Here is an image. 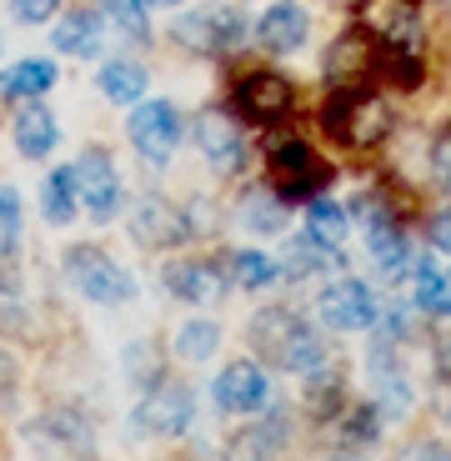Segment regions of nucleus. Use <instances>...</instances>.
Returning a JSON list of instances; mask_svg holds the SVG:
<instances>
[{
    "instance_id": "nucleus-33",
    "label": "nucleus",
    "mask_w": 451,
    "mask_h": 461,
    "mask_svg": "<svg viewBox=\"0 0 451 461\" xmlns=\"http://www.w3.org/2000/svg\"><path fill=\"white\" fill-rule=\"evenodd\" d=\"M105 15H111V21H116V31L131 35V41H146V35H150L146 0H105Z\"/></svg>"
},
{
    "instance_id": "nucleus-14",
    "label": "nucleus",
    "mask_w": 451,
    "mask_h": 461,
    "mask_svg": "<svg viewBox=\"0 0 451 461\" xmlns=\"http://www.w3.org/2000/svg\"><path fill=\"white\" fill-rule=\"evenodd\" d=\"M76 191H81V206L91 211L95 221H111L121 211V171L111 166V156L101 150H86L81 161H76Z\"/></svg>"
},
{
    "instance_id": "nucleus-13",
    "label": "nucleus",
    "mask_w": 451,
    "mask_h": 461,
    "mask_svg": "<svg viewBox=\"0 0 451 461\" xmlns=\"http://www.w3.org/2000/svg\"><path fill=\"white\" fill-rule=\"evenodd\" d=\"M316 316H321L331 331H366L371 321H376V301H371V291L361 286V281L341 276L331 281V286L321 291V301H316Z\"/></svg>"
},
{
    "instance_id": "nucleus-1",
    "label": "nucleus",
    "mask_w": 451,
    "mask_h": 461,
    "mask_svg": "<svg viewBox=\"0 0 451 461\" xmlns=\"http://www.w3.org/2000/svg\"><path fill=\"white\" fill-rule=\"evenodd\" d=\"M321 126L336 146L347 150H376L386 136H392V105L382 101L376 91L366 86H347V91H336L331 105L321 111Z\"/></svg>"
},
{
    "instance_id": "nucleus-4",
    "label": "nucleus",
    "mask_w": 451,
    "mask_h": 461,
    "mask_svg": "<svg viewBox=\"0 0 451 461\" xmlns=\"http://www.w3.org/2000/svg\"><path fill=\"white\" fill-rule=\"evenodd\" d=\"M336 181L331 161L326 156H316L306 140H286V146H276L266 156V185L276 191L281 201H316L326 196V185Z\"/></svg>"
},
{
    "instance_id": "nucleus-37",
    "label": "nucleus",
    "mask_w": 451,
    "mask_h": 461,
    "mask_svg": "<svg viewBox=\"0 0 451 461\" xmlns=\"http://www.w3.org/2000/svg\"><path fill=\"white\" fill-rule=\"evenodd\" d=\"M396 461H451V451L441 447V441H411Z\"/></svg>"
},
{
    "instance_id": "nucleus-24",
    "label": "nucleus",
    "mask_w": 451,
    "mask_h": 461,
    "mask_svg": "<svg viewBox=\"0 0 451 461\" xmlns=\"http://www.w3.org/2000/svg\"><path fill=\"white\" fill-rule=\"evenodd\" d=\"M50 86H56V66L41 60V56L15 60V66L0 76V95H5V101H35V95H46Z\"/></svg>"
},
{
    "instance_id": "nucleus-9",
    "label": "nucleus",
    "mask_w": 451,
    "mask_h": 461,
    "mask_svg": "<svg viewBox=\"0 0 451 461\" xmlns=\"http://www.w3.org/2000/svg\"><path fill=\"white\" fill-rule=\"evenodd\" d=\"M246 15L241 11H185L176 21V41L196 56H226L231 46H241Z\"/></svg>"
},
{
    "instance_id": "nucleus-38",
    "label": "nucleus",
    "mask_w": 451,
    "mask_h": 461,
    "mask_svg": "<svg viewBox=\"0 0 451 461\" xmlns=\"http://www.w3.org/2000/svg\"><path fill=\"white\" fill-rule=\"evenodd\" d=\"M431 246H437V251H451V211H441V216L431 221Z\"/></svg>"
},
{
    "instance_id": "nucleus-31",
    "label": "nucleus",
    "mask_w": 451,
    "mask_h": 461,
    "mask_svg": "<svg viewBox=\"0 0 451 461\" xmlns=\"http://www.w3.org/2000/svg\"><path fill=\"white\" fill-rule=\"evenodd\" d=\"M231 276H236V286H246V291H271L281 281V261H271L266 251H236Z\"/></svg>"
},
{
    "instance_id": "nucleus-39",
    "label": "nucleus",
    "mask_w": 451,
    "mask_h": 461,
    "mask_svg": "<svg viewBox=\"0 0 451 461\" xmlns=\"http://www.w3.org/2000/svg\"><path fill=\"white\" fill-rule=\"evenodd\" d=\"M146 5H176V0H146Z\"/></svg>"
},
{
    "instance_id": "nucleus-19",
    "label": "nucleus",
    "mask_w": 451,
    "mask_h": 461,
    "mask_svg": "<svg viewBox=\"0 0 451 461\" xmlns=\"http://www.w3.org/2000/svg\"><path fill=\"white\" fill-rule=\"evenodd\" d=\"M56 50H66V56H76V60H91V56H101V46H105V21L95 11H66V21H56Z\"/></svg>"
},
{
    "instance_id": "nucleus-32",
    "label": "nucleus",
    "mask_w": 451,
    "mask_h": 461,
    "mask_svg": "<svg viewBox=\"0 0 451 461\" xmlns=\"http://www.w3.org/2000/svg\"><path fill=\"white\" fill-rule=\"evenodd\" d=\"M126 376H131V386H140V392L161 386V361H156V346L150 341H131L126 346Z\"/></svg>"
},
{
    "instance_id": "nucleus-29",
    "label": "nucleus",
    "mask_w": 451,
    "mask_h": 461,
    "mask_svg": "<svg viewBox=\"0 0 451 461\" xmlns=\"http://www.w3.org/2000/svg\"><path fill=\"white\" fill-rule=\"evenodd\" d=\"M306 230H311L316 241L341 246V251H347V236H351V211H347V206H336V201H326V196H316L311 206H306Z\"/></svg>"
},
{
    "instance_id": "nucleus-26",
    "label": "nucleus",
    "mask_w": 451,
    "mask_h": 461,
    "mask_svg": "<svg viewBox=\"0 0 451 461\" xmlns=\"http://www.w3.org/2000/svg\"><path fill=\"white\" fill-rule=\"evenodd\" d=\"M95 86H101L105 101H116V105H136L140 95H146V70H140L136 60H105L101 76H95Z\"/></svg>"
},
{
    "instance_id": "nucleus-8",
    "label": "nucleus",
    "mask_w": 451,
    "mask_h": 461,
    "mask_svg": "<svg viewBox=\"0 0 451 461\" xmlns=\"http://www.w3.org/2000/svg\"><path fill=\"white\" fill-rule=\"evenodd\" d=\"M131 236H136V246L171 251V246H185V241H191V236H196V226H191V216H185L176 201H166V196H140L136 206H131Z\"/></svg>"
},
{
    "instance_id": "nucleus-5",
    "label": "nucleus",
    "mask_w": 451,
    "mask_h": 461,
    "mask_svg": "<svg viewBox=\"0 0 451 461\" xmlns=\"http://www.w3.org/2000/svg\"><path fill=\"white\" fill-rule=\"evenodd\" d=\"M231 105H236V115L251 121V126H276V121L291 115V105H296V86H291V76L266 70V66L246 70L231 91Z\"/></svg>"
},
{
    "instance_id": "nucleus-35",
    "label": "nucleus",
    "mask_w": 451,
    "mask_h": 461,
    "mask_svg": "<svg viewBox=\"0 0 451 461\" xmlns=\"http://www.w3.org/2000/svg\"><path fill=\"white\" fill-rule=\"evenodd\" d=\"M431 176L451 191V126H441L437 140H431Z\"/></svg>"
},
{
    "instance_id": "nucleus-10",
    "label": "nucleus",
    "mask_w": 451,
    "mask_h": 461,
    "mask_svg": "<svg viewBox=\"0 0 451 461\" xmlns=\"http://www.w3.org/2000/svg\"><path fill=\"white\" fill-rule=\"evenodd\" d=\"M166 291L176 301H185V306H216L231 291V276L211 256H181V261L166 266Z\"/></svg>"
},
{
    "instance_id": "nucleus-25",
    "label": "nucleus",
    "mask_w": 451,
    "mask_h": 461,
    "mask_svg": "<svg viewBox=\"0 0 451 461\" xmlns=\"http://www.w3.org/2000/svg\"><path fill=\"white\" fill-rule=\"evenodd\" d=\"M76 211H81L76 166H60V171H50L46 185H41V216H46L50 226H70V221H76Z\"/></svg>"
},
{
    "instance_id": "nucleus-20",
    "label": "nucleus",
    "mask_w": 451,
    "mask_h": 461,
    "mask_svg": "<svg viewBox=\"0 0 451 461\" xmlns=\"http://www.w3.org/2000/svg\"><path fill=\"white\" fill-rule=\"evenodd\" d=\"M371 261H376L382 281H401V276H411V266H417V251H411V241L401 236V226H396V221H382V226H371Z\"/></svg>"
},
{
    "instance_id": "nucleus-11",
    "label": "nucleus",
    "mask_w": 451,
    "mask_h": 461,
    "mask_svg": "<svg viewBox=\"0 0 451 461\" xmlns=\"http://www.w3.org/2000/svg\"><path fill=\"white\" fill-rule=\"evenodd\" d=\"M196 140H201V156L211 161V171L221 176H241L246 171V140H241V126L221 105H206L196 115Z\"/></svg>"
},
{
    "instance_id": "nucleus-18",
    "label": "nucleus",
    "mask_w": 451,
    "mask_h": 461,
    "mask_svg": "<svg viewBox=\"0 0 451 461\" xmlns=\"http://www.w3.org/2000/svg\"><path fill=\"white\" fill-rule=\"evenodd\" d=\"M306 35H311V21H306V11L291 5V0L266 5L261 21H256V41H261L271 56H291V50H301L306 46Z\"/></svg>"
},
{
    "instance_id": "nucleus-34",
    "label": "nucleus",
    "mask_w": 451,
    "mask_h": 461,
    "mask_svg": "<svg viewBox=\"0 0 451 461\" xmlns=\"http://www.w3.org/2000/svg\"><path fill=\"white\" fill-rule=\"evenodd\" d=\"M0 236H5V246L21 241V201L11 185H0Z\"/></svg>"
},
{
    "instance_id": "nucleus-16",
    "label": "nucleus",
    "mask_w": 451,
    "mask_h": 461,
    "mask_svg": "<svg viewBox=\"0 0 451 461\" xmlns=\"http://www.w3.org/2000/svg\"><path fill=\"white\" fill-rule=\"evenodd\" d=\"M11 140H15V150H21L25 161H46L50 150H56V140H60L56 111L41 105V101H21V111H15V121H11Z\"/></svg>"
},
{
    "instance_id": "nucleus-15",
    "label": "nucleus",
    "mask_w": 451,
    "mask_h": 461,
    "mask_svg": "<svg viewBox=\"0 0 451 461\" xmlns=\"http://www.w3.org/2000/svg\"><path fill=\"white\" fill-rule=\"evenodd\" d=\"M376 66H382V50H376L371 31H347V35H336V46L326 50L321 76L331 86H361Z\"/></svg>"
},
{
    "instance_id": "nucleus-30",
    "label": "nucleus",
    "mask_w": 451,
    "mask_h": 461,
    "mask_svg": "<svg viewBox=\"0 0 451 461\" xmlns=\"http://www.w3.org/2000/svg\"><path fill=\"white\" fill-rule=\"evenodd\" d=\"M301 316L286 312V306H266V312H256L251 326H246V336H251L256 351H266V357H276V346L291 336V326H296Z\"/></svg>"
},
{
    "instance_id": "nucleus-17",
    "label": "nucleus",
    "mask_w": 451,
    "mask_h": 461,
    "mask_svg": "<svg viewBox=\"0 0 451 461\" xmlns=\"http://www.w3.org/2000/svg\"><path fill=\"white\" fill-rule=\"evenodd\" d=\"M341 266H347V251H341V246L316 241L311 230H306V236H291V241H286V256H281V276L311 281V276H336Z\"/></svg>"
},
{
    "instance_id": "nucleus-22",
    "label": "nucleus",
    "mask_w": 451,
    "mask_h": 461,
    "mask_svg": "<svg viewBox=\"0 0 451 461\" xmlns=\"http://www.w3.org/2000/svg\"><path fill=\"white\" fill-rule=\"evenodd\" d=\"M411 281H417V312L421 316H451V271H441L431 261V251L417 256Z\"/></svg>"
},
{
    "instance_id": "nucleus-23",
    "label": "nucleus",
    "mask_w": 451,
    "mask_h": 461,
    "mask_svg": "<svg viewBox=\"0 0 451 461\" xmlns=\"http://www.w3.org/2000/svg\"><path fill=\"white\" fill-rule=\"evenodd\" d=\"M281 447H286V421H256L226 441V461H276Z\"/></svg>"
},
{
    "instance_id": "nucleus-12",
    "label": "nucleus",
    "mask_w": 451,
    "mask_h": 461,
    "mask_svg": "<svg viewBox=\"0 0 451 461\" xmlns=\"http://www.w3.org/2000/svg\"><path fill=\"white\" fill-rule=\"evenodd\" d=\"M216 406L221 411H236V416H256L271 406V376L256 361H231V366L216 376Z\"/></svg>"
},
{
    "instance_id": "nucleus-27",
    "label": "nucleus",
    "mask_w": 451,
    "mask_h": 461,
    "mask_svg": "<svg viewBox=\"0 0 451 461\" xmlns=\"http://www.w3.org/2000/svg\"><path fill=\"white\" fill-rule=\"evenodd\" d=\"M286 221H291V211H286V201H281L271 185L266 191H256V196H246V206H241V226L251 230V236H281Z\"/></svg>"
},
{
    "instance_id": "nucleus-2",
    "label": "nucleus",
    "mask_w": 451,
    "mask_h": 461,
    "mask_svg": "<svg viewBox=\"0 0 451 461\" xmlns=\"http://www.w3.org/2000/svg\"><path fill=\"white\" fill-rule=\"evenodd\" d=\"M21 441L35 461H95V431L76 406L41 411L35 421H25Z\"/></svg>"
},
{
    "instance_id": "nucleus-7",
    "label": "nucleus",
    "mask_w": 451,
    "mask_h": 461,
    "mask_svg": "<svg viewBox=\"0 0 451 461\" xmlns=\"http://www.w3.org/2000/svg\"><path fill=\"white\" fill-rule=\"evenodd\" d=\"M191 416H196V396L185 392V386H150L146 396L136 402L131 411V431L136 437H181L191 427Z\"/></svg>"
},
{
    "instance_id": "nucleus-28",
    "label": "nucleus",
    "mask_w": 451,
    "mask_h": 461,
    "mask_svg": "<svg viewBox=\"0 0 451 461\" xmlns=\"http://www.w3.org/2000/svg\"><path fill=\"white\" fill-rule=\"evenodd\" d=\"M221 351V326L206 321V316H185L176 326V357L181 361H211Z\"/></svg>"
},
{
    "instance_id": "nucleus-3",
    "label": "nucleus",
    "mask_w": 451,
    "mask_h": 461,
    "mask_svg": "<svg viewBox=\"0 0 451 461\" xmlns=\"http://www.w3.org/2000/svg\"><path fill=\"white\" fill-rule=\"evenodd\" d=\"M60 271H66L70 286L81 291L86 301H95V306H121V301L136 296V281H131V271L116 261V256H105L101 246H91V241L66 246V256H60Z\"/></svg>"
},
{
    "instance_id": "nucleus-40",
    "label": "nucleus",
    "mask_w": 451,
    "mask_h": 461,
    "mask_svg": "<svg viewBox=\"0 0 451 461\" xmlns=\"http://www.w3.org/2000/svg\"><path fill=\"white\" fill-rule=\"evenodd\" d=\"M331 461H351V456H331Z\"/></svg>"
},
{
    "instance_id": "nucleus-6",
    "label": "nucleus",
    "mask_w": 451,
    "mask_h": 461,
    "mask_svg": "<svg viewBox=\"0 0 451 461\" xmlns=\"http://www.w3.org/2000/svg\"><path fill=\"white\" fill-rule=\"evenodd\" d=\"M181 111H176L171 101H140L136 111H131L126 121V136L131 146L140 150V161L150 166H166L176 156V146H181Z\"/></svg>"
},
{
    "instance_id": "nucleus-36",
    "label": "nucleus",
    "mask_w": 451,
    "mask_h": 461,
    "mask_svg": "<svg viewBox=\"0 0 451 461\" xmlns=\"http://www.w3.org/2000/svg\"><path fill=\"white\" fill-rule=\"evenodd\" d=\"M56 11H60V0H11V15L21 25H41V21H50Z\"/></svg>"
},
{
    "instance_id": "nucleus-21",
    "label": "nucleus",
    "mask_w": 451,
    "mask_h": 461,
    "mask_svg": "<svg viewBox=\"0 0 451 461\" xmlns=\"http://www.w3.org/2000/svg\"><path fill=\"white\" fill-rule=\"evenodd\" d=\"M276 361L286 371H296V376H316L321 366H331V351H326V341L311 331V326L296 321V326H291V336L276 346Z\"/></svg>"
},
{
    "instance_id": "nucleus-41",
    "label": "nucleus",
    "mask_w": 451,
    "mask_h": 461,
    "mask_svg": "<svg viewBox=\"0 0 451 461\" xmlns=\"http://www.w3.org/2000/svg\"><path fill=\"white\" fill-rule=\"evenodd\" d=\"M446 421H451V411H446Z\"/></svg>"
}]
</instances>
